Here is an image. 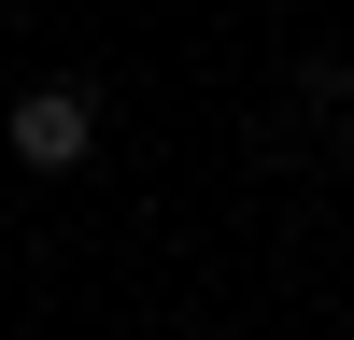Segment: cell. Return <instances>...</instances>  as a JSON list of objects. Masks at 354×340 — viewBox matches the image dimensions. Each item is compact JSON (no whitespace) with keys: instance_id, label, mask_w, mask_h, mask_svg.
<instances>
[{"instance_id":"1","label":"cell","mask_w":354,"mask_h":340,"mask_svg":"<svg viewBox=\"0 0 354 340\" xmlns=\"http://www.w3.org/2000/svg\"><path fill=\"white\" fill-rule=\"evenodd\" d=\"M85 142H100V100L85 85H28L15 100V156L28 170H85Z\"/></svg>"}]
</instances>
